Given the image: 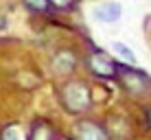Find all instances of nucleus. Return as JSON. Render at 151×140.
Returning a JSON list of instances; mask_svg holds the SVG:
<instances>
[{"mask_svg": "<svg viewBox=\"0 0 151 140\" xmlns=\"http://www.w3.org/2000/svg\"><path fill=\"white\" fill-rule=\"evenodd\" d=\"M61 101H64L66 110L72 114H81L90 107V90L81 83V81H72L64 88L61 92Z\"/></svg>", "mask_w": 151, "mask_h": 140, "instance_id": "1", "label": "nucleus"}, {"mask_svg": "<svg viewBox=\"0 0 151 140\" xmlns=\"http://www.w3.org/2000/svg\"><path fill=\"white\" fill-rule=\"evenodd\" d=\"M88 66L96 77H103V79H112V77L118 75V66L107 55H101V53H94L88 57Z\"/></svg>", "mask_w": 151, "mask_h": 140, "instance_id": "2", "label": "nucleus"}, {"mask_svg": "<svg viewBox=\"0 0 151 140\" xmlns=\"http://www.w3.org/2000/svg\"><path fill=\"white\" fill-rule=\"evenodd\" d=\"M121 81H123L125 90L134 92V94H142L145 88H147V77H145L140 70H136V68H125Z\"/></svg>", "mask_w": 151, "mask_h": 140, "instance_id": "3", "label": "nucleus"}, {"mask_svg": "<svg viewBox=\"0 0 151 140\" xmlns=\"http://www.w3.org/2000/svg\"><path fill=\"white\" fill-rule=\"evenodd\" d=\"M123 9L118 2H101L94 7V18L99 22H107V24H114L118 18H121Z\"/></svg>", "mask_w": 151, "mask_h": 140, "instance_id": "4", "label": "nucleus"}, {"mask_svg": "<svg viewBox=\"0 0 151 140\" xmlns=\"http://www.w3.org/2000/svg\"><path fill=\"white\" fill-rule=\"evenodd\" d=\"M77 140H110L107 136V131L103 127H99L96 123H81L79 127H77Z\"/></svg>", "mask_w": 151, "mask_h": 140, "instance_id": "5", "label": "nucleus"}, {"mask_svg": "<svg viewBox=\"0 0 151 140\" xmlns=\"http://www.w3.org/2000/svg\"><path fill=\"white\" fill-rule=\"evenodd\" d=\"M53 66H55V70H57V72L66 75V72L75 70V66H77V59H75V55H72L70 50H61V53H57V55H55V59H53Z\"/></svg>", "mask_w": 151, "mask_h": 140, "instance_id": "6", "label": "nucleus"}, {"mask_svg": "<svg viewBox=\"0 0 151 140\" xmlns=\"http://www.w3.org/2000/svg\"><path fill=\"white\" fill-rule=\"evenodd\" d=\"M0 140H29V138L20 125H7L0 134Z\"/></svg>", "mask_w": 151, "mask_h": 140, "instance_id": "7", "label": "nucleus"}, {"mask_svg": "<svg viewBox=\"0 0 151 140\" xmlns=\"http://www.w3.org/2000/svg\"><path fill=\"white\" fill-rule=\"evenodd\" d=\"M53 129H50L46 123H35L33 125V136L31 140H53Z\"/></svg>", "mask_w": 151, "mask_h": 140, "instance_id": "8", "label": "nucleus"}, {"mask_svg": "<svg viewBox=\"0 0 151 140\" xmlns=\"http://www.w3.org/2000/svg\"><path fill=\"white\" fill-rule=\"evenodd\" d=\"M112 48L116 50V53L121 55L123 59H127L129 64H136V55L132 53V48H129V46H125V44H121V42H114V44H112Z\"/></svg>", "mask_w": 151, "mask_h": 140, "instance_id": "9", "label": "nucleus"}, {"mask_svg": "<svg viewBox=\"0 0 151 140\" xmlns=\"http://www.w3.org/2000/svg\"><path fill=\"white\" fill-rule=\"evenodd\" d=\"M24 4H27L31 11H37V13H44L46 9L50 7L48 0H24Z\"/></svg>", "mask_w": 151, "mask_h": 140, "instance_id": "10", "label": "nucleus"}, {"mask_svg": "<svg viewBox=\"0 0 151 140\" xmlns=\"http://www.w3.org/2000/svg\"><path fill=\"white\" fill-rule=\"evenodd\" d=\"M48 4H53L55 9H70L72 0H48Z\"/></svg>", "mask_w": 151, "mask_h": 140, "instance_id": "11", "label": "nucleus"}, {"mask_svg": "<svg viewBox=\"0 0 151 140\" xmlns=\"http://www.w3.org/2000/svg\"><path fill=\"white\" fill-rule=\"evenodd\" d=\"M147 121H149V123H151V110H149V112H147Z\"/></svg>", "mask_w": 151, "mask_h": 140, "instance_id": "12", "label": "nucleus"}]
</instances>
